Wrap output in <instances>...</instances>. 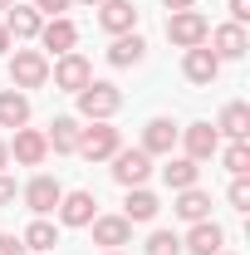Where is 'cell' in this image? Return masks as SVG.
<instances>
[{
	"label": "cell",
	"instance_id": "obj_1",
	"mask_svg": "<svg viewBox=\"0 0 250 255\" xmlns=\"http://www.w3.org/2000/svg\"><path fill=\"white\" fill-rule=\"evenodd\" d=\"M74 98H79V118H89V123H108V118L123 108L118 84H108V79H89Z\"/></svg>",
	"mask_w": 250,
	"mask_h": 255
},
{
	"label": "cell",
	"instance_id": "obj_2",
	"mask_svg": "<svg viewBox=\"0 0 250 255\" xmlns=\"http://www.w3.org/2000/svg\"><path fill=\"white\" fill-rule=\"evenodd\" d=\"M206 34H211V20H206L201 10H172V15H167V39H172L177 49L206 44Z\"/></svg>",
	"mask_w": 250,
	"mask_h": 255
},
{
	"label": "cell",
	"instance_id": "obj_3",
	"mask_svg": "<svg viewBox=\"0 0 250 255\" xmlns=\"http://www.w3.org/2000/svg\"><path fill=\"white\" fill-rule=\"evenodd\" d=\"M10 84L25 94V89H44L49 84V59H44V49H15V59H10Z\"/></svg>",
	"mask_w": 250,
	"mask_h": 255
},
{
	"label": "cell",
	"instance_id": "obj_4",
	"mask_svg": "<svg viewBox=\"0 0 250 255\" xmlns=\"http://www.w3.org/2000/svg\"><path fill=\"white\" fill-rule=\"evenodd\" d=\"M108 162H113V182H118V187H142V182L152 177V157H147L142 147H118Z\"/></svg>",
	"mask_w": 250,
	"mask_h": 255
},
{
	"label": "cell",
	"instance_id": "obj_5",
	"mask_svg": "<svg viewBox=\"0 0 250 255\" xmlns=\"http://www.w3.org/2000/svg\"><path fill=\"white\" fill-rule=\"evenodd\" d=\"M118 147H123V137H118L113 123H89L84 137H79V157H89V162H108Z\"/></svg>",
	"mask_w": 250,
	"mask_h": 255
},
{
	"label": "cell",
	"instance_id": "obj_6",
	"mask_svg": "<svg viewBox=\"0 0 250 255\" xmlns=\"http://www.w3.org/2000/svg\"><path fill=\"white\" fill-rule=\"evenodd\" d=\"M49 74H54V89H59V94H79V89L94 79V64L84 59L79 49H69V54H59V64H54Z\"/></svg>",
	"mask_w": 250,
	"mask_h": 255
},
{
	"label": "cell",
	"instance_id": "obj_7",
	"mask_svg": "<svg viewBox=\"0 0 250 255\" xmlns=\"http://www.w3.org/2000/svg\"><path fill=\"white\" fill-rule=\"evenodd\" d=\"M5 147H10V157L20 162V167H39V162L49 157V142H44L39 128H15V142H5Z\"/></svg>",
	"mask_w": 250,
	"mask_h": 255
},
{
	"label": "cell",
	"instance_id": "obj_8",
	"mask_svg": "<svg viewBox=\"0 0 250 255\" xmlns=\"http://www.w3.org/2000/svg\"><path fill=\"white\" fill-rule=\"evenodd\" d=\"M206 49H211V54H216L221 64H226V59H241V54L250 49L246 25H216V30L206 34Z\"/></svg>",
	"mask_w": 250,
	"mask_h": 255
},
{
	"label": "cell",
	"instance_id": "obj_9",
	"mask_svg": "<svg viewBox=\"0 0 250 255\" xmlns=\"http://www.w3.org/2000/svg\"><path fill=\"white\" fill-rule=\"evenodd\" d=\"M177 137H182V128L172 123V118H152V123L142 128V152L147 157H172Z\"/></svg>",
	"mask_w": 250,
	"mask_h": 255
},
{
	"label": "cell",
	"instance_id": "obj_10",
	"mask_svg": "<svg viewBox=\"0 0 250 255\" xmlns=\"http://www.w3.org/2000/svg\"><path fill=\"white\" fill-rule=\"evenodd\" d=\"M182 142H187V157L191 162H206V157H216V152H221L216 123H191V128H182Z\"/></svg>",
	"mask_w": 250,
	"mask_h": 255
},
{
	"label": "cell",
	"instance_id": "obj_11",
	"mask_svg": "<svg viewBox=\"0 0 250 255\" xmlns=\"http://www.w3.org/2000/svg\"><path fill=\"white\" fill-rule=\"evenodd\" d=\"M94 246L103 251H118V246H132V221L127 216H94Z\"/></svg>",
	"mask_w": 250,
	"mask_h": 255
},
{
	"label": "cell",
	"instance_id": "obj_12",
	"mask_svg": "<svg viewBox=\"0 0 250 255\" xmlns=\"http://www.w3.org/2000/svg\"><path fill=\"white\" fill-rule=\"evenodd\" d=\"M182 74H187L191 84H201V89H206V84H216L221 59L206 49V44H196V49H187V54H182Z\"/></svg>",
	"mask_w": 250,
	"mask_h": 255
},
{
	"label": "cell",
	"instance_id": "obj_13",
	"mask_svg": "<svg viewBox=\"0 0 250 255\" xmlns=\"http://www.w3.org/2000/svg\"><path fill=\"white\" fill-rule=\"evenodd\" d=\"M98 25L108 34L137 30V5H132V0H103V5H98Z\"/></svg>",
	"mask_w": 250,
	"mask_h": 255
},
{
	"label": "cell",
	"instance_id": "obj_14",
	"mask_svg": "<svg viewBox=\"0 0 250 255\" xmlns=\"http://www.w3.org/2000/svg\"><path fill=\"white\" fill-rule=\"evenodd\" d=\"M221 246H226V231H221L216 221H196L187 231V241H182L187 255H221Z\"/></svg>",
	"mask_w": 250,
	"mask_h": 255
},
{
	"label": "cell",
	"instance_id": "obj_15",
	"mask_svg": "<svg viewBox=\"0 0 250 255\" xmlns=\"http://www.w3.org/2000/svg\"><path fill=\"white\" fill-rule=\"evenodd\" d=\"M94 206H98V201H94V191H64L54 211H59V221H64V226H89V221L98 216Z\"/></svg>",
	"mask_w": 250,
	"mask_h": 255
},
{
	"label": "cell",
	"instance_id": "obj_16",
	"mask_svg": "<svg viewBox=\"0 0 250 255\" xmlns=\"http://www.w3.org/2000/svg\"><path fill=\"white\" fill-rule=\"evenodd\" d=\"M0 25L10 30V39H39V25H44V15H39L34 5H20V0H15V5L5 10V20H0Z\"/></svg>",
	"mask_w": 250,
	"mask_h": 255
},
{
	"label": "cell",
	"instance_id": "obj_17",
	"mask_svg": "<svg viewBox=\"0 0 250 255\" xmlns=\"http://www.w3.org/2000/svg\"><path fill=\"white\" fill-rule=\"evenodd\" d=\"M59 196H64V187L54 182V177H44V172H39L30 187H25V206H30L34 216H49V211L59 206Z\"/></svg>",
	"mask_w": 250,
	"mask_h": 255
},
{
	"label": "cell",
	"instance_id": "obj_18",
	"mask_svg": "<svg viewBox=\"0 0 250 255\" xmlns=\"http://www.w3.org/2000/svg\"><path fill=\"white\" fill-rule=\"evenodd\" d=\"M142 54H147V39L137 30L113 34V44H108V64H113V69H132V64H142Z\"/></svg>",
	"mask_w": 250,
	"mask_h": 255
},
{
	"label": "cell",
	"instance_id": "obj_19",
	"mask_svg": "<svg viewBox=\"0 0 250 255\" xmlns=\"http://www.w3.org/2000/svg\"><path fill=\"white\" fill-rule=\"evenodd\" d=\"M172 211L182 216V221H211V191H201V187H182L177 191V201H172Z\"/></svg>",
	"mask_w": 250,
	"mask_h": 255
},
{
	"label": "cell",
	"instance_id": "obj_20",
	"mask_svg": "<svg viewBox=\"0 0 250 255\" xmlns=\"http://www.w3.org/2000/svg\"><path fill=\"white\" fill-rule=\"evenodd\" d=\"M39 44H44V49H54V54H69V49L79 44V30H74V20H64V15L44 20V25H39Z\"/></svg>",
	"mask_w": 250,
	"mask_h": 255
},
{
	"label": "cell",
	"instance_id": "obj_21",
	"mask_svg": "<svg viewBox=\"0 0 250 255\" xmlns=\"http://www.w3.org/2000/svg\"><path fill=\"white\" fill-rule=\"evenodd\" d=\"M79 137H84V128H79V118H69V113H59L49 123V132H44V142L54 152H79Z\"/></svg>",
	"mask_w": 250,
	"mask_h": 255
},
{
	"label": "cell",
	"instance_id": "obj_22",
	"mask_svg": "<svg viewBox=\"0 0 250 255\" xmlns=\"http://www.w3.org/2000/svg\"><path fill=\"white\" fill-rule=\"evenodd\" d=\"M157 211H162V201H157V196H152L147 187H127V201H123V216H127V221L147 226V221L157 216Z\"/></svg>",
	"mask_w": 250,
	"mask_h": 255
},
{
	"label": "cell",
	"instance_id": "obj_23",
	"mask_svg": "<svg viewBox=\"0 0 250 255\" xmlns=\"http://www.w3.org/2000/svg\"><path fill=\"white\" fill-rule=\"evenodd\" d=\"M216 132H221V137H231V142H246V132H250V108H246V103H226V108H221V118H216Z\"/></svg>",
	"mask_w": 250,
	"mask_h": 255
},
{
	"label": "cell",
	"instance_id": "obj_24",
	"mask_svg": "<svg viewBox=\"0 0 250 255\" xmlns=\"http://www.w3.org/2000/svg\"><path fill=\"white\" fill-rule=\"evenodd\" d=\"M30 123V98L20 89H0V128H25Z\"/></svg>",
	"mask_w": 250,
	"mask_h": 255
},
{
	"label": "cell",
	"instance_id": "obj_25",
	"mask_svg": "<svg viewBox=\"0 0 250 255\" xmlns=\"http://www.w3.org/2000/svg\"><path fill=\"white\" fill-rule=\"evenodd\" d=\"M196 172H201V167H196L191 157H167V167H162V182H167L172 191H182V187H196Z\"/></svg>",
	"mask_w": 250,
	"mask_h": 255
},
{
	"label": "cell",
	"instance_id": "obj_26",
	"mask_svg": "<svg viewBox=\"0 0 250 255\" xmlns=\"http://www.w3.org/2000/svg\"><path fill=\"white\" fill-rule=\"evenodd\" d=\"M20 241H25V251H54V246H59V231L44 221V216H34V221L25 226V236H20Z\"/></svg>",
	"mask_w": 250,
	"mask_h": 255
},
{
	"label": "cell",
	"instance_id": "obj_27",
	"mask_svg": "<svg viewBox=\"0 0 250 255\" xmlns=\"http://www.w3.org/2000/svg\"><path fill=\"white\" fill-rule=\"evenodd\" d=\"M221 162H226L231 177H246V172H250V147H246V142H231V147L221 152Z\"/></svg>",
	"mask_w": 250,
	"mask_h": 255
},
{
	"label": "cell",
	"instance_id": "obj_28",
	"mask_svg": "<svg viewBox=\"0 0 250 255\" xmlns=\"http://www.w3.org/2000/svg\"><path fill=\"white\" fill-rule=\"evenodd\" d=\"M147 255H182V236H172V231H152V236H147Z\"/></svg>",
	"mask_w": 250,
	"mask_h": 255
},
{
	"label": "cell",
	"instance_id": "obj_29",
	"mask_svg": "<svg viewBox=\"0 0 250 255\" xmlns=\"http://www.w3.org/2000/svg\"><path fill=\"white\" fill-rule=\"evenodd\" d=\"M226 196H231V206H236V211H250V182H246V177H236Z\"/></svg>",
	"mask_w": 250,
	"mask_h": 255
},
{
	"label": "cell",
	"instance_id": "obj_30",
	"mask_svg": "<svg viewBox=\"0 0 250 255\" xmlns=\"http://www.w3.org/2000/svg\"><path fill=\"white\" fill-rule=\"evenodd\" d=\"M30 5L39 10V15H49V20H54V15H64V10L74 5V0H30Z\"/></svg>",
	"mask_w": 250,
	"mask_h": 255
},
{
	"label": "cell",
	"instance_id": "obj_31",
	"mask_svg": "<svg viewBox=\"0 0 250 255\" xmlns=\"http://www.w3.org/2000/svg\"><path fill=\"white\" fill-rule=\"evenodd\" d=\"M250 20V0H231V25H246Z\"/></svg>",
	"mask_w": 250,
	"mask_h": 255
},
{
	"label": "cell",
	"instance_id": "obj_32",
	"mask_svg": "<svg viewBox=\"0 0 250 255\" xmlns=\"http://www.w3.org/2000/svg\"><path fill=\"white\" fill-rule=\"evenodd\" d=\"M0 255H25V241L20 236H0Z\"/></svg>",
	"mask_w": 250,
	"mask_h": 255
},
{
	"label": "cell",
	"instance_id": "obj_33",
	"mask_svg": "<svg viewBox=\"0 0 250 255\" xmlns=\"http://www.w3.org/2000/svg\"><path fill=\"white\" fill-rule=\"evenodd\" d=\"M10 201H15V182L0 172V206H10Z\"/></svg>",
	"mask_w": 250,
	"mask_h": 255
},
{
	"label": "cell",
	"instance_id": "obj_34",
	"mask_svg": "<svg viewBox=\"0 0 250 255\" xmlns=\"http://www.w3.org/2000/svg\"><path fill=\"white\" fill-rule=\"evenodd\" d=\"M167 10H196V0H162Z\"/></svg>",
	"mask_w": 250,
	"mask_h": 255
},
{
	"label": "cell",
	"instance_id": "obj_35",
	"mask_svg": "<svg viewBox=\"0 0 250 255\" xmlns=\"http://www.w3.org/2000/svg\"><path fill=\"white\" fill-rule=\"evenodd\" d=\"M10 44H15V39H10V30H5V25H0V54H5V49H10Z\"/></svg>",
	"mask_w": 250,
	"mask_h": 255
},
{
	"label": "cell",
	"instance_id": "obj_36",
	"mask_svg": "<svg viewBox=\"0 0 250 255\" xmlns=\"http://www.w3.org/2000/svg\"><path fill=\"white\" fill-rule=\"evenodd\" d=\"M5 167H10V147L0 142V172H5Z\"/></svg>",
	"mask_w": 250,
	"mask_h": 255
},
{
	"label": "cell",
	"instance_id": "obj_37",
	"mask_svg": "<svg viewBox=\"0 0 250 255\" xmlns=\"http://www.w3.org/2000/svg\"><path fill=\"white\" fill-rule=\"evenodd\" d=\"M74 5H89V10H98V5H103V0H74Z\"/></svg>",
	"mask_w": 250,
	"mask_h": 255
},
{
	"label": "cell",
	"instance_id": "obj_38",
	"mask_svg": "<svg viewBox=\"0 0 250 255\" xmlns=\"http://www.w3.org/2000/svg\"><path fill=\"white\" fill-rule=\"evenodd\" d=\"M10 5H15V0H0V10H10Z\"/></svg>",
	"mask_w": 250,
	"mask_h": 255
},
{
	"label": "cell",
	"instance_id": "obj_39",
	"mask_svg": "<svg viewBox=\"0 0 250 255\" xmlns=\"http://www.w3.org/2000/svg\"><path fill=\"white\" fill-rule=\"evenodd\" d=\"M221 255H231V251H221Z\"/></svg>",
	"mask_w": 250,
	"mask_h": 255
},
{
	"label": "cell",
	"instance_id": "obj_40",
	"mask_svg": "<svg viewBox=\"0 0 250 255\" xmlns=\"http://www.w3.org/2000/svg\"><path fill=\"white\" fill-rule=\"evenodd\" d=\"M108 255H118V251H108Z\"/></svg>",
	"mask_w": 250,
	"mask_h": 255
}]
</instances>
